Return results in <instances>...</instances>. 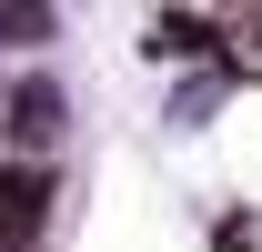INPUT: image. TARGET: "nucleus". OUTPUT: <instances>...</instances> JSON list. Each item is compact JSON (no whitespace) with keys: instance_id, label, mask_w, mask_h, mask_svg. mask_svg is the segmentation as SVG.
I'll return each mask as SVG.
<instances>
[{"instance_id":"nucleus-1","label":"nucleus","mask_w":262,"mask_h":252,"mask_svg":"<svg viewBox=\"0 0 262 252\" xmlns=\"http://www.w3.org/2000/svg\"><path fill=\"white\" fill-rule=\"evenodd\" d=\"M51 131H61V91H51V81H20V91H10V141L40 152Z\"/></svg>"},{"instance_id":"nucleus-2","label":"nucleus","mask_w":262,"mask_h":252,"mask_svg":"<svg viewBox=\"0 0 262 252\" xmlns=\"http://www.w3.org/2000/svg\"><path fill=\"white\" fill-rule=\"evenodd\" d=\"M141 51H151V61H202V51H212V31H202L192 10H162V20H151V40H141Z\"/></svg>"},{"instance_id":"nucleus-3","label":"nucleus","mask_w":262,"mask_h":252,"mask_svg":"<svg viewBox=\"0 0 262 252\" xmlns=\"http://www.w3.org/2000/svg\"><path fill=\"white\" fill-rule=\"evenodd\" d=\"M51 172H40V161H20V172H0V212H31V222H51Z\"/></svg>"},{"instance_id":"nucleus-4","label":"nucleus","mask_w":262,"mask_h":252,"mask_svg":"<svg viewBox=\"0 0 262 252\" xmlns=\"http://www.w3.org/2000/svg\"><path fill=\"white\" fill-rule=\"evenodd\" d=\"M0 31H10V40H40L51 20H40V0H0Z\"/></svg>"},{"instance_id":"nucleus-5","label":"nucleus","mask_w":262,"mask_h":252,"mask_svg":"<svg viewBox=\"0 0 262 252\" xmlns=\"http://www.w3.org/2000/svg\"><path fill=\"white\" fill-rule=\"evenodd\" d=\"M0 252H40V222L31 212H0Z\"/></svg>"},{"instance_id":"nucleus-6","label":"nucleus","mask_w":262,"mask_h":252,"mask_svg":"<svg viewBox=\"0 0 262 252\" xmlns=\"http://www.w3.org/2000/svg\"><path fill=\"white\" fill-rule=\"evenodd\" d=\"M212 252H252V222H222V232H212Z\"/></svg>"}]
</instances>
